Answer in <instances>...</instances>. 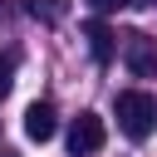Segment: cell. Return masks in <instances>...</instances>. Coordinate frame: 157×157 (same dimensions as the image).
Listing matches in <instances>:
<instances>
[{
    "label": "cell",
    "mask_w": 157,
    "mask_h": 157,
    "mask_svg": "<svg viewBox=\"0 0 157 157\" xmlns=\"http://www.w3.org/2000/svg\"><path fill=\"white\" fill-rule=\"evenodd\" d=\"M113 113H118V128H123L132 142L152 137V128H157V98L142 93V88H123L118 103H113Z\"/></svg>",
    "instance_id": "cell-1"
},
{
    "label": "cell",
    "mask_w": 157,
    "mask_h": 157,
    "mask_svg": "<svg viewBox=\"0 0 157 157\" xmlns=\"http://www.w3.org/2000/svg\"><path fill=\"white\" fill-rule=\"evenodd\" d=\"M103 142H108L103 118H98V113H78L74 128H69V152H74V157H88V152H98Z\"/></svg>",
    "instance_id": "cell-2"
},
{
    "label": "cell",
    "mask_w": 157,
    "mask_h": 157,
    "mask_svg": "<svg viewBox=\"0 0 157 157\" xmlns=\"http://www.w3.org/2000/svg\"><path fill=\"white\" fill-rule=\"evenodd\" d=\"M123 64H128L137 78L157 74V39H147V34H128V39H123Z\"/></svg>",
    "instance_id": "cell-3"
},
{
    "label": "cell",
    "mask_w": 157,
    "mask_h": 157,
    "mask_svg": "<svg viewBox=\"0 0 157 157\" xmlns=\"http://www.w3.org/2000/svg\"><path fill=\"white\" fill-rule=\"evenodd\" d=\"M54 128H59L54 103H29V108H25V137H29V142H49Z\"/></svg>",
    "instance_id": "cell-4"
},
{
    "label": "cell",
    "mask_w": 157,
    "mask_h": 157,
    "mask_svg": "<svg viewBox=\"0 0 157 157\" xmlns=\"http://www.w3.org/2000/svg\"><path fill=\"white\" fill-rule=\"evenodd\" d=\"M83 39H88V49H93V59H98V64H108V59H113V29H108L103 20H88V25H83Z\"/></svg>",
    "instance_id": "cell-5"
},
{
    "label": "cell",
    "mask_w": 157,
    "mask_h": 157,
    "mask_svg": "<svg viewBox=\"0 0 157 157\" xmlns=\"http://www.w3.org/2000/svg\"><path fill=\"white\" fill-rule=\"evenodd\" d=\"M29 15L44 20V25H59V20L69 15V0H29Z\"/></svg>",
    "instance_id": "cell-6"
},
{
    "label": "cell",
    "mask_w": 157,
    "mask_h": 157,
    "mask_svg": "<svg viewBox=\"0 0 157 157\" xmlns=\"http://www.w3.org/2000/svg\"><path fill=\"white\" fill-rule=\"evenodd\" d=\"M10 83H15V54H0V98L10 93Z\"/></svg>",
    "instance_id": "cell-7"
},
{
    "label": "cell",
    "mask_w": 157,
    "mask_h": 157,
    "mask_svg": "<svg viewBox=\"0 0 157 157\" xmlns=\"http://www.w3.org/2000/svg\"><path fill=\"white\" fill-rule=\"evenodd\" d=\"M88 5H93V10L103 15V10H118V5H128V0H88Z\"/></svg>",
    "instance_id": "cell-8"
},
{
    "label": "cell",
    "mask_w": 157,
    "mask_h": 157,
    "mask_svg": "<svg viewBox=\"0 0 157 157\" xmlns=\"http://www.w3.org/2000/svg\"><path fill=\"white\" fill-rule=\"evenodd\" d=\"M128 5H157V0H128Z\"/></svg>",
    "instance_id": "cell-9"
},
{
    "label": "cell",
    "mask_w": 157,
    "mask_h": 157,
    "mask_svg": "<svg viewBox=\"0 0 157 157\" xmlns=\"http://www.w3.org/2000/svg\"><path fill=\"white\" fill-rule=\"evenodd\" d=\"M0 157H15V152H0Z\"/></svg>",
    "instance_id": "cell-10"
}]
</instances>
